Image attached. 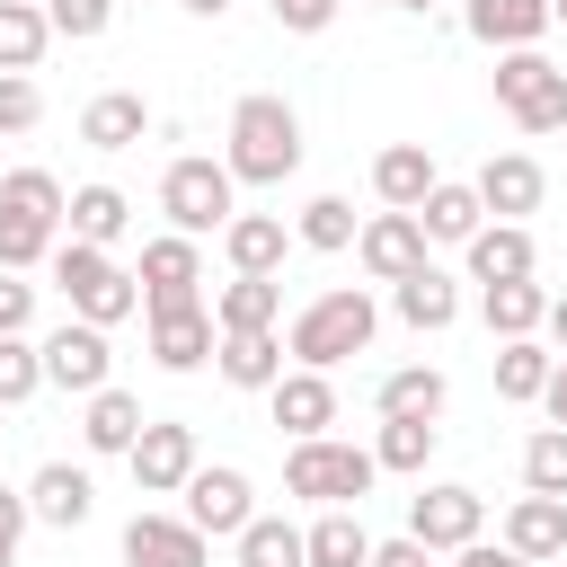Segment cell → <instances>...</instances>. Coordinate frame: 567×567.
<instances>
[{"label":"cell","instance_id":"obj_32","mask_svg":"<svg viewBox=\"0 0 567 567\" xmlns=\"http://www.w3.org/2000/svg\"><path fill=\"white\" fill-rule=\"evenodd\" d=\"M540 319H549V292H540L532 275L487 284V337H540Z\"/></svg>","mask_w":567,"mask_h":567},{"label":"cell","instance_id":"obj_37","mask_svg":"<svg viewBox=\"0 0 567 567\" xmlns=\"http://www.w3.org/2000/svg\"><path fill=\"white\" fill-rule=\"evenodd\" d=\"M230 540H239V567H301V532L284 514H248Z\"/></svg>","mask_w":567,"mask_h":567},{"label":"cell","instance_id":"obj_46","mask_svg":"<svg viewBox=\"0 0 567 567\" xmlns=\"http://www.w3.org/2000/svg\"><path fill=\"white\" fill-rule=\"evenodd\" d=\"M18 540H27V487H0V567H18Z\"/></svg>","mask_w":567,"mask_h":567},{"label":"cell","instance_id":"obj_47","mask_svg":"<svg viewBox=\"0 0 567 567\" xmlns=\"http://www.w3.org/2000/svg\"><path fill=\"white\" fill-rule=\"evenodd\" d=\"M363 567H434V549L416 540V532H399V540H372V558Z\"/></svg>","mask_w":567,"mask_h":567},{"label":"cell","instance_id":"obj_10","mask_svg":"<svg viewBox=\"0 0 567 567\" xmlns=\"http://www.w3.org/2000/svg\"><path fill=\"white\" fill-rule=\"evenodd\" d=\"M35 354H44V381H53V390H80V399H89V390H106V372H115L106 328H89V319H62Z\"/></svg>","mask_w":567,"mask_h":567},{"label":"cell","instance_id":"obj_28","mask_svg":"<svg viewBox=\"0 0 567 567\" xmlns=\"http://www.w3.org/2000/svg\"><path fill=\"white\" fill-rule=\"evenodd\" d=\"M142 425H151V416H142V399L106 381V390H89V416H80V443H89V452H133V434H142Z\"/></svg>","mask_w":567,"mask_h":567},{"label":"cell","instance_id":"obj_49","mask_svg":"<svg viewBox=\"0 0 567 567\" xmlns=\"http://www.w3.org/2000/svg\"><path fill=\"white\" fill-rule=\"evenodd\" d=\"M540 408H549V425H567V354L549 363V381H540Z\"/></svg>","mask_w":567,"mask_h":567},{"label":"cell","instance_id":"obj_51","mask_svg":"<svg viewBox=\"0 0 567 567\" xmlns=\"http://www.w3.org/2000/svg\"><path fill=\"white\" fill-rule=\"evenodd\" d=\"M177 9H186V18H221L230 0H177Z\"/></svg>","mask_w":567,"mask_h":567},{"label":"cell","instance_id":"obj_44","mask_svg":"<svg viewBox=\"0 0 567 567\" xmlns=\"http://www.w3.org/2000/svg\"><path fill=\"white\" fill-rule=\"evenodd\" d=\"M27 319H35V284L0 266V337H27Z\"/></svg>","mask_w":567,"mask_h":567},{"label":"cell","instance_id":"obj_30","mask_svg":"<svg viewBox=\"0 0 567 567\" xmlns=\"http://www.w3.org/2000/svg\"><path fill=\"white\" fill-rule=\"evenodd\" d=\"M62 221H71V239H89V248H115V239H124V221H133V204H124L115 186H71Z\"/></svg>","mask_w":567,"mask_h":567},{"label":"cell","instance_id":"obj_25","mask_svg":"<svg viewBox=\"0 0 567 567\" xmlns=\"http://www.w3.org/2000/svg\"><path fill=\"white\" fill-rule=\"evenodd\" d=\"M142 133H151V106H142L133 89H106V97L80 106V142H89V151H133Z\"/></svg>","mask_w":567,"mask_h":567},{"label":"cell","instance_id":"obj_6","mask_svg":"<svg viewBox=\"0 0 567 567\" xmlns=\"http://www.w3.org/2000/svg\"><path fill=\"white\" fill-rule=\"evenodd\" d=\"M159 213H168V230L204 239V230H221V221L239 213V177H230L221 159H168V177H159Z\"/></svg>","mask_w":567,"mask_h":567},{"label":"cell","instance_id":"obj_2","mask_svg":"<svg viewBox=\"0 0 567 567\" xmlns=\"http://www.w3.org/2000/svg\"><path fill=\"white\" fill-rule=\"evenodd\" d=\"M372 328H381V310H372V292H363V284H354V292H319V301H301V310H292L284 354H292V363H310V372H337L346 354H363V346H372Z\"/></svg>","mask_w":567,"mask_h":567},{"label":"cell","instance_id":"obj_24","mask_svg":"<svg viewBox=\"0 0 567 567\" xmlns=\"http://www.w3.org/2000/svg\"><path fill=\"white\" fill-rule=\"evenodd\" d=\"M372 558V532L354 505H319V523L301 532V567H363Z\"/></svg>","mask_w":567,"mask_h":567},{"label":"cell","instance_id":"obj_36","mask_svg":"<svg viewBox=\"0 0 567 567\" xmlns=\"http://www.w3.org/2000/svg\"><path fill=\"white\" fill-rule=\"evenodd\" d=\"M354 230H363V221H354V204H346V195H310V204H301V221H292V239H301V248H319V257L354 248Z\"/></svg>","mask_w":567,"mask_h":567},{"label":"cell","instance_id":"obj_13","mask_svg":"<svg viewBox=\"0 0 567 567\" xmlns=\"http://www.w3.org/2000/svg\"><path fill=\"white\" fill-rule=\"evenodd\" d=\"M478 523H487L478 487H416L408 496V532L425 549H461V540H478Z\"/></svg>","mask_w":567,"mask_h":567},{"label":"cell","instance_id":"obj_50","mask_svg":"<svg viewBox=\"0 0 567 567\" xmlns=\"http://www.w3.org/2000/svg\"><path fill=\"white\" fill-rule=\"evenodd\" d=\"M540 328H549V346L567 354V292H549V319H540Z\"/></svg>","mask_w":567,"mask_h":567},{"label":"cell","instance_id":"obj_19","mask_svg":"<svg viewBox=\"0 0 567 567\" xmlns=\"http://www.w3.org/2000/svg\"><path fill=\"white\" fill-rule=\"evenodd\" d=\"M213 372H221L230 390H275L284 337H275V328H230V337H213Z\"/></svg>","mask_w":567,"mask_h":567},{"label":"cell","instance_id":"obj_21","mask_svg":"<svg viewBox=\"0 0 567 567\" xmlns=\"http://www.w3.org/2000/svg\"><path fill=\"white\" fill-rule=\"evenodd\" d=\"M461 248H470V275H478V284H514V275H532V266H540V248H532V230H523V221H478Z\"/></svg>","mask_w":567,"mask_h":567},{"label":"cell","instance_id":"obj_27","mask_svg":"<svg viewBox=\"0 0 567 567\" xmlns=\"http://www.w3.org/2000/svg\"><path fill=\"white\" fill-rule=\"evenodd\" d=\"M284 319V284L275 275H230L221 292H213V328L230 337V328H275Z\"/></svg>","mask_w":567,"mask_h":567},{"label":"cell","instance_id":"obj_29","mask_svg":"<svg viewBox=\"0 0 567 567\" xmlns=\"http://www.w3.org/2000/svg\"><path fill=\"white\" fill-rule=\"evenodd\" d=\"M416 221H425V239L461 248V239L487 221V204H478V186H452V177H434V186H425V204H416Z\"/></svg>","mask_w":567,"mask_h":567},{"label":"cell","instance_id":"obj_22","mask_svg":"<svg viewBox=\"0 0 567 567\" xmlns=\"http://www.w3.org/2000/svg\"><path fill=\"white\" fill-rule=\"evenodd\" d=\"M478 44H496V53H514V44H540L558 18H549V0H470V18H461Z\"/></svg>","mask_w":567,"mask_h":567},{"label":"cell","instance_id":"obj_7","mask_svg":"<svg viewBox=\"0 0 567 567\" xmlns=\"http://www.w3.org/2000/svg\"><path fill=\"white\" fill-rule=\"evenodd\" d=\"M177 496H186V523H195L204 540H230V532L257 514V487H248V470H230V461H195V478H186Z\"/></svg>","mask_w":567,"mask_h":567},{"label":"cell","instance_id":"obj_18","mask_svg":"<svg viewBox=\"0 0 567 567\" xmlns=\"http://www.w3.org/2000/svg\"><path fill=\"white\" fill-rule=\"evenodd\" d=\"M390 310H399L416 337H434V328H452V319H461V284H452V275L425 257L416 275H399V284H390Z\"/></svg>","mask_w":567,"mask_h":567},{"label":"cell","instance_id":"obj_23","mask_svg":"<svg viewBox=\"0 0 567 567\" xmlns=\"http://www.w3.org/2000/svg\"><path fill=\"white\" fill-rule=\"evenodd\" d=\"M284 213H230L221 221V257H230V275H275L284 266Z\"/></svg>","mask_w":567,"mask_h":567},{"label":"cell","instance_id":"obj_3","mask_svg":"<svg viewBox=\"0 0 567 567\" xmlns=\"http://www.w3.org/2000/svg\"><path fill=\"white\" fill-rule=\"evenodd\" d=\"M53 284H62L71 319H89V328H115V319L142 310V284H133L106 248H89V239H62V248H53Z\"/></svg>","mask_w":567,"mask_h":567},{"label":"cell","instance_id":"obj_15","mask_svg":"<svg viewBox=\"0 0 567 567\" xmlns=\"http://www.w3.org/2000/svg\"><path fill=\"white\" fill-rule=\"evenodd\" d=\"M470 186H478V204H487L496 221H523V213H540V195H549V177H540L532 151H496Z\"/></svg>","mask_w":567,"mask_h":567},{"label":"cell","instance_id":"obj_35","mask_svg":"<svg viewBox=\"0 0 567 567\" xmlns=\"http://www.w3.org/2000/svg\"><path fill=\"white\" fill-rule=\"evenodd\" d=\"M372 408H381V416H443V372H434V363H399V372L372 390Z\"/></svg>","mask_w":567,"mask_h":567},{"label":"cell","instance_id":"obj_39","mask_svg":"<svg viewBox=\"0 0 567 567\" xmlns=\"http://www.w3.org/2000/svg\"><path fill=\"white\" fill-rule=\"evenodd\" d=\"M523 487L532 496H567V425H540L523 443Z\"/></svg>","mask_w":567,"mask_h":567},{"label":"cell","instance_id":"obj_12","mask_svg":"<svg viewBox=\"0 0 567 567\" xmlns=\"http://www.w3.org/2000/svg\"><path fill=\"white\" fill-rule=\"evenodd\" d=\"M124 567H213V540L186 514H133L124 523Z\"/></svg>","mask_w":567,"mask_h":567},{"label":"cell","instance_id":"obj_40","mask_svg":"<svg viewBox=\"0 0 567 567\" xmlns=\"http://www.w3.org/2000/svg\"><path fill=\"white\" fill-rule=\"evenodd\" d=\"M0 204H9V213H44V221H62L71 195H62L53 168H9V177H0Z\"/></svg>","mask_w":567,"mask_h":567},{"label":"cell","instance_id":"obj_42","mask_svg":"<svg viewBox=\"0 0 567 567\" xmlns=\"http://www.w3.org/2000/svg\"><path fill=\"white\" fill-rule=\"evenodd\" d=\"M44 27H53V35H71V44H89V35H106V27H115V0H44Z\"/></svg>","mask_w":567,"mask_h":567},{"label":"cell","instance_id":"obj_53","mask_svg":"<svg viewBox=\"0 0 567 567\" xmlns=\"http://www.w3.org/2000/svg\"><path fill=\"white\" fill-rule=\"evenodd\" d=\"M549 18H567V0H549Z\"/></svg>","mask_w":567,"mask_h":567},{"label":"cell","instance_id":"obj_52","mask_svg":"<svg viewBox=\"0 0 567 567\" xmlns=\"http://www.w3.org/2000/svg\"><path fill=\"white\" fill-rule=\"evenodd\" d=\"M390 9H434V0H390Z\"/></svg>","mask_w":567,"mask_h":567},{"label":"cell","instance_id":"obj_34","mask_svg":"<svg viewBox=\"0 0 567 567\" xmlns=\"http://www.w3.org/2000/svg\"><path fill=\"white\" fill-rule=\"evenodd\" d=\"M44 44H53L44 0H0V71H35V62H44Z\"/></svg>","mask_w":567,"mask_h":567},{"label":"cell","instance_id":"obj_8","mask_svg":"<svg viewBox=\"0 0 567 567\" xmlns=\"http://www.w3.org/2000/svg\"><path fill=\"white\" fill-rule=\"evenodd\" d=\"M124 461H133V487H142V496H177V487L195 478V461H204V452H195V425L151 416V425L133 434V452H124Z\"/></svg>","mask_w":567,"mask_h":567},{"label":"cell","instance_id":"obj_14","mask_svg":"<svg viewBox=\"0 0 567 567\" xmlns=\"http://www.w3.org/2000/svg\"><path fill=\"white\" fill-rule=\"evenodd\" d=\"M142 310H159V301H195V284H204V248L186 239V230H168V239H142Z\"/></svg>","mask_w":567,"mask_h":567},{"label":"cell","instance_id":"obj_45","mask_svg":"<svg viewBox=\"0 0 567 567\" xmlns=\"http://www.w3.org/2000/svg\"><path fill=\"white\" fill-rule=\"evenodd\" d=\"M337 9H346V0H275V27H284V35H319Z\"/></svg>","mask_w":567,"mask_h":567},{"label":"cell","instance_id":"obj_11","mask_svg":"<svg viewBox=\"0 0 567 567\" xmlns=\"http://www.w3.org/2000/svg\"><path fill=\"white\" fill-rule=\"evenodd\" d=\"M213 337H221V328H213L204 301H159V310H151V363H159V372H204V363H213Z\"/></svg>","mask_w":567,"mask_h":567},{"label":"cell","instance_id":"obj_38","mask_svg":"<svg viewBox=\"0 0 567 567\" xmlns=\"http://www.w3.org/2000/svg\"><path fill=\"white\" fill-rule=\"evenodd\" d=\"M53 230H62V221H44V213H9V204H0V266H9V275L44 266V257H53Z\"/></svg>","mask_w":567,"mask_h":567},{"label":"cell","instance_id":"obj_20","mask_svg":"<svg viewBox=\"0 0 567 567\" xmlns=\"http://www.w3.org/2000/svg\"><path fill=\"white\" fill-rule=\"evenodd\" d=\"M505 549L532 558V567L567 558V496H514V514H505Z\"/></svg>","mask_w":567,"mask_h":567},{"label":"cell","instance_id":"obj_5","mask_svg":"<svg viewBox=\"0 0 567 567\" xmlns=\"http://www.w3.org/2000/svg\"><path fill=\"white\" fill-rule=\"evenodd\" d=\"M496 106L514 115V133H558L567 124V71L540 44H514V53H496Z\"/></svg>","mask_w":567,"mask_h":567},{"label":"cell","instance_id":"obj_1","mask_svg":"<svg viewBox=\"0 0 567 567\" xmlns=\"http://www.w3.org/2000/svg\"><path fill=\"white\" fill-rule=\"evenodd\" d=\"M221 168H230L239 186H284V177L301 168V115H292L275 89L239 97V106H230V151H221Z\"/></svg>","mask_w":567,"mask_h":567},{"label":"cell","instance_id":"obj_31","mask_svg":"<svg viewBox=\"0 0 567 567\" xmlns=\"http://www.w3.org/2000/svg\"><path fill=\"white\" fill-rule=\"evenodd\" d=\"M549 346L540 337H496V399H514V408H532L540 399V381H549Z\"/></svg>","mask_w":567,"mask_h":567},{"label":"cell","instance_id":"obj_16","mask_svg":"<svg viewBox=\"0 0 567 567\" xmlns=\"http://www.w3.org/2000/svg\"><path fill=\"white\" fill-rule=\"evenodd\" d=\"M266 408H275V425H284L292 443H301V434H328V425H337V390H328V372H310V363L275 372Z\"/></svg>","mask_w":567,"mask_h":567},{"label":"cell","instance_id":"obj_41","mask_svg":"<svg viewBox=\"0 0 567 567\" xmlns=\"http://www.w3.org/2000/svg\"><path fill=\"white\" fill-rule=\"evenodd\" d=\"M44 390V354L27 337H0V408H27Z\"/></svg>","mask_w":567,"mask_h":567},{"label":"cell","instance_id":"obj_9","mask_svg":"<svg viewBox=\"0 0 567 567\" xmlns=\"http://www.w3.org/2000/svg\"><path fill=\"white\" fill-rule=\"evenodd\" d=\"M425 248H434V239H425V221H416V213H390V204L354 230V257H363V275H372V284L416 275V266H425Z\"/></svg>","mask_w":567,"mask_h":567},{"label":"cell","instance_id":"obj_43","mask_svg":"<svg viewBox=\"0 0 567 567\" xmlns=\"http://www.w3.org/2000/svg\"><path fill=\"white\" fill-rule=\"evenodd\" d=\"M35 115H44V89L27 71H0V133H27Z\"/></svg>","mask_w":567,"mask_h":567},{"label":"cell","instance_id":"obj_33","mask_svg":"<svg viewBox=\"0 0 567 567\" xmlns=\"http://www.w3.org/2000/svg\"><path fill=\"white\" fill-rule=\"evenodd\" d=\"M434 416H381V443H372V461L381 470H399V478H425V461H434Z\"/></svg>","mask_w":567,"mask_h":567},{"label":"cell","instance_id":"obj_17","mask_svg":"<svg viewBox=\"0 0 567 567\" xmlns=\"http://www.w3.org/2000/svg\"><path fill=\"white\" fill-rule=\"evenodd\" d=\"M89 505H97V487H89V470H71V461H44V470L27 478V523L80 532V523H89Z\"/></svg>","mask_w":567,"mask_h":567},{"label":"cell","instance_id":"obj_4","mask_svg":"<svg viewBox=\"0 0 567 567\" xmlns=\"http://www.w3.org/2000/svg\"><path fill=\"white\" fill-rule=\"evenodd\" d=\"M372 478H381V461H372L363 443H337V434H301L292 461H284V487H292L301 505H363Z\"/></svg>","mask_w":567,"mask_h":567},{"label":"cell","instance_id":"obj_48","mask_svg":"<svg viewBox=\"0 0 567 567\" xmlns=\"http://www.w3.org/2000/svg\"><path fill=\"white\" fill-rule=\"evenodd\" d=\"M452 567H532V558H514L505 540H461V549H452Z\"/></svg>","mask_w":567,"mask_h":567},{"label":"cell","instance_id":"obj_26","mask_svg":"<svg viewBox=\"0 0 567 567\" xmlns=\"http://www.w3.org/2000/svg\"><path fill=\"white\" fill-rule=\"evenodd\" d=\"M425 186H434V151H425V142H390V151L372 159V195H381L390 213H416Z\"/></svg>","mask_w":567,"mask_h":567}]
</instances>
